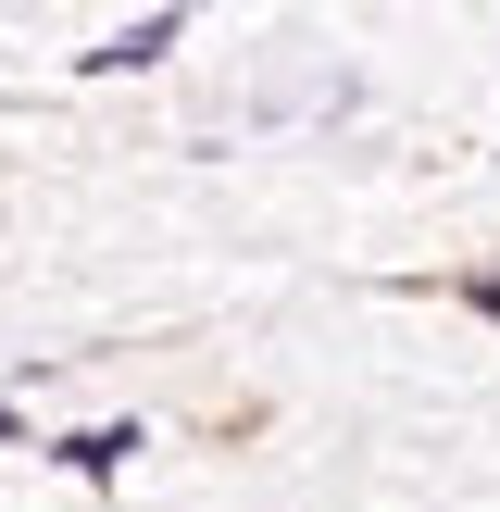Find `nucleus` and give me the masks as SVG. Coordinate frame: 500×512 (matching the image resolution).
I'll list each match as a JSON object with an SVG mask.
<instances>
[{"instance_id":"f03ea898","label":"nucleus","mask_w":500,"mask_h":512,"mask_svg":"<svg viewBox=\"0 0 500 512\" xmlns=\"http://www.w3.org/2000/svg\"><path fill=\"white\" fill-rule=\"evenodd\" d=\"M138 450H150L138 425H88V438H63V463H75V475H125Z\"/></svg>"},{"instance_id":"7ed1b4c3","label":"nucleus","mask_w":500,"mask_h":512,"mask_svg":"<svg viewBox=\"0 0 500 512\" xmlns=\"http://www.w3.org/2000/svg\"><path fill=\"white\" fill-rule=\"evenodd\" d=\"M475 313H500V275H475Z\"/></svg>"},{"instance_id":"20e7f679","label":"nucleus","mask_w":500,"mask_h":512,"mask_svg":"<svg viewBox=\"0 0 500 512\" xmlns=\"http://www.w3.org/2000/svg\"><path fill=\"white\" fill-rule=\"evenodd\" d=\"M13 438H25V413H13V400H0V450H13Z\"/></svg>"},{"instance_id":"f257e3e1","label":"nucleus","mask_w":500,"mask_h":512,"mask_svg":"<svg viewBox=\"0 0 500 512\" xmlns=\"http://www.w3.org/2000/svg\"><path fill=\"white\" fill-rule=\"evenodd\" d=\"M175 38H188V13H138V25H113V38L88 50V75H138V63H163Z\"/></svg>"}]
</instances>
